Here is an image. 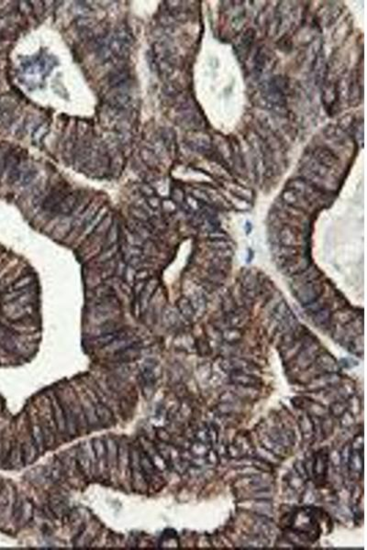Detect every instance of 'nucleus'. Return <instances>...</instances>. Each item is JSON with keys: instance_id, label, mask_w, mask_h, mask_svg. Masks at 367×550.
I'll use <instances>...</instances> for the list:
<instances>
[{"instance_id": "f257e3e1", "label": "nucleus", "mask_w": 367, "mask_h": 550, "mask_svg": "<svg viewBox=\"0 0 367 550\" xmlns=\"http://www.w3.org/2000/svg\"><path fill=\"white\" fill-rule=\"evenodd\" d=\"M289 527L297 536L308 541H315L321 534V525L315 511L311 508L296 511L291 517Z\"/></svg>"}, {"instance_id": "f03ea898", "label": "nucleus", "mask_w": 367, "mask_h": 550, "mask_svg": "<svg viewBox=\"0 0 367 550\" xmlns=\"http://www.w3.org/2000/svg\"><path fill=\"white\" fill-rule=\"evenodd\" d=\"M77 463L81 473L88 479H91L97 473V463L93 444L89 441L83 442L77 450Z\"/></svg>"}, {"instance_id": "7ed1b4c3", "label": "nucleus", "mask_w": 367, "mask_h": 550, "mask_svg": "<svg viewBox=\"0 0 367 550\" xmlns=\"http://www.w3.org/2000/svg\"><path fill=\"white\" fill-rule=\"evenodd\" d=\"M130 470V476L133 480V487L139 492H144L147 488V483L140 461V452L136 448H133L131 450Z\"/></svg>"}, {"instance_id": "20e7f679", "label": "nucleus", "mask_w": 367, "mask_h": 550, "mask_svg": "<svg viewBox=\"0 0 367 550\" xmlns=\"http://www.w3.org/2000/svg\"><path fill=\"white\" fill-rule=\"evenodd\" d=\"M294 293H295L296 299L301 305L307 306L318 300V298L321 296L322 286L321 284L316 283V280L312 281L311 283H308L306 285L301 286Z\"/></svg>"}, {"instance_id": "39448f33", "label": "nucleus", "mask_w": 367, "mask_h": 550, "mask_svg": "<svg viewBox=\"0 0 367 550\" xmlns=\"http://www.w3.org/2000/svg\"><path fill=\"white\" fill-rule=\"evenodd\" d=\"M93 448L95 451L96 463H97V473L101 478H106L107 473V449L106 444L100 438H95L93 440Z\"/></svg>"}, {"instance_id": "423d86ee", "label": "nucleus", "mask_w": 367, "mask_h": 550, "mask_svg": "<svg viewBox=\"0 0 367 550\" xmlns=\"http://www.w3.org/2000/svg\"><path fill=\"white\" fill-rule=\"evenodd\" d=\"M329 468V455L327 451L321 449L314 456L312 463V473L317 482H323L326 478Z\"/></svg>"}, {"instance_id": "0eeeda50", "label": "nucleus", "mask_w": 367, "mask_h": 550, "mask_svg": "<svg viewBox=\"0 0 367 550\" xmlns=\"http://www.w3.org/2000/svg\"><path fill=\"white\" fill-rule=\"evenodd\" d=\"M0 346L7 352L16 353L21 350V342L15 333L0 323Z\"/></svg>"}, {"instance_id": "6e6552de", "label": "nucleus", "mask_w": 367, "mask_h": 550, "mask_svg": "<svg viewBox=\"0 0 367 550\" xmlns=\"http://www.w3.org/2000/svg\"><path fill=\"white\" fill-rule=\"evenodd\" d=\"M51 402V412L54 419V422L56 425L57 432L62 435H67V423H66V416L64 408L62 406L60 400L57 397L56 394H52L50 398Z\"/></svg>"}, {"instance_id": "1a4fd4ad", "label": "nucleus", "mask_w": 367, "mask_h": 550, "mask_svg": "<svg viewBox=\"0 0 367 550\" xmlns=\"http://www.w3.org/2000/svg\"><path fill=\"white\" fill-rule=\"evenodd\" d=\"M79 399H80L79 402L81 403L83 412H84V415H85L86 419H87L88 428L96 429L98 427H100L101 425L99 423V420L97 418L95 404L90 400V398L88 397V395L85 392V394L79 396Z\"/></svg>"}, {"instance_id": "9d476101", "label": "nucleus", "mask_w": 367, "mask_h": 550, "mask_svg": "<svg viewBox=\"0 0 367 550\" xmlns=\"http://www.w3.org/2000/svg\"><path fill=\"white\" fill-rule=\"evenodd\" d=\"M105 444L107 449V475L110 479H112L117 470L118 447L115 440L111 438H107Z\"/></svg>"}, {"instance_id": "9b49d317", "label": "nucleus", "mask_w": 367, "mask_h": 550, "mask_svg": "<svg viewBox=\"0 0 367 550\" xmlns=\"http://www.w3.org/2000/svg\"><path fill=\"white\" fill-rule=\"evenodd\" d=\"M319 274H320L319 270H317L315 267L310 266L307 270H303L302 272L292 275L291 289L295 292L301 286L306 285L308 283H311L312 281L316 280L317 278L320 276Z\"/></svg>"}, {"instance_id": "f8f14e48", "label": "nucleus", "mask_w": 367, "mask_h": 550, "mask_svg": "<svg viewBox=\"0 0 367 550\" xmlns=\"http://www.w3.org/2000/svg\"><path fill=\"white\" fill-rule=\"evenodd\" d=\"M309 267H310V261L306 257H301V258L293 257L290 260H287L285 265L281 267V269L283 273L292 276V275L302 272L303 270H307Z\"/></svg>"}, {"instance_id": "ddd939ff", "label": "nucleus", "mask_w": 367, "mask_h": 550, "mask_svg": "<svg viewBox=\"0 0 367 550\" xmlns=\"http://www.w3.org/2000/svg\"><path fill=\"white\" fill-rule=\"evenodd\" d=\"M220 365L225 372H229L231 374L241 373V372L248 373L251 372L250 370H253L254 368L253 365L250 364V362L239 360V359H227L222 361Z\"/></svg>"}, {"instance_id": "4468645a", "label": "nucleus", "mask_w": 367, "mask_h": 550, "mask_svg": "<svg viewBox=\"0 0 367 550\" xmlns=\"http://www.w3.org/2000/svg\"><path fill=\"white\" fill-rule=\"evenodd\" d=\"M45 471L48 478L51 482H54L61 485L65 484V483L67 482V473L60 458H55L49 465V468L46 469Z\"/></svg>"}, {"instance_id": "2eb2a0df", "label": "nucleus", "mask_w": 367, "mask_h": 550, "mask_svg": "<svg viewBox=\"0 0 367 550\" xmlns=\"http://www.w3.org/2000/svg\"><path fill=\"white\" fill-rule=\"evenodd\" d=\"M40 419L37 417H31V434L32 439L35 444L36 448L39 454L43 453L45 449V441L43 437V432L41 428V422L39 423Z\"/></svg>"}, {"instance_id": "dca6fc26", "label": "nucleus", "mask_w": 367, "mask_h": 550, "mask_svg": "<svg viewBox=\"0 0 367 550\" xmlns=\"http://www.w3.org/2000/svg\"><path fill=\"white\" fill-rule=\"evenodd\" d=\"M157 286H158V281L156 280V279H149L146 282L143 292L141 293V295L138 298L141 312H143V311L147 309L150 300H151L152 296H153L154 292L156 290Z\"/></svg>"}, {"instance_id": "f3484780", "label": "nucleus", "mask_w": 367, "mask_h": 550, "mask_svg": "<svg viewBox=\"0 0 367 550\" xmlns=\"http://www.w3.org/2000/svg\"><path fill=\"white\" fill-rule=\"evenodd\" d=\"M296 250L291 246L275 245L273 248V254L275 260L278 261V266H284L286 261L296 256Z\"/></svg>"}, {"instance_id": "a211bd4d", "label": "nucleus", "mask_w": 367, "mask_h": 550, "mask_svg": "<svg viewBox=\"0 0 367 550\" xmlns=\"http://www.w3.org/2000/svg\"><path fill=\"white\" fill-rule=\"evenodd\" d=\"M130 457L131 451L128 448L127 444L121 443L118 447V456H117V470L125 477V474L130 470Z\"/></svg>"}, {"instance_id": "6ab92c4d", "label": "nucleus", "mask_w": 367, "mask_h": 550, "mask_svg": "<svg viewBox=\"0 0 367 550\" xmlns=\"http://www.w3.org/2000/svg\"><path fill=\"white\" fill-rule=\"evenodd\" d=\"M78 204V195L75 193L68 194L62 200L61 203L58 205L55 212L58 214L67 215L71 214L72 212L76 209Z\"/></svg>"}, {"instance_id": "aec40b11", "label": "nucleus", "mask_w": 367, "mask_h": 550, "mask_svg": "<svg viewBox=\"0 0 367 550\" xmlns=\"http://www.w3.org/2000/svg\"><path fill=\"white\" fill-rule=\"evenodd\" d=\"M128 229L141 237L143 240H147L152 237V229L147 223H142L135 219H131L128 223Z\"/></svg>"}, {"instance_id": "412c9836", "label": "nucleus", "mask_w": 367, "mask_h": 550, "mask_svg": "<svg viewBox=\"0 0 367 550\" xmlns=\"http://www.w3.org/2000/svg\"><path fill=\"white\" fill-rule=\"evenodd\" d=\"M21 448H22V458H23V464L28 465V464H31L35 460L37 455L39 454L37 448L35 447V444L34 441L32 439V437H30V438L28 440H25L22 445H21Z\"/></svg>"}, {"instance_id": "4be33fe9", "label": "nucleus", "mask_w": 367, "mask_h": 550, "mask_svg": "<svg viewBox=\"0 0 367 550\" xmlns=\"http://www.w3.org/2000/svg\"><path fill=\"white\" fill-rule=\"evenodd\" d=\"M140 354H141V349L140 347L137 346V344H135L133 346L129 347L127 349L123 350L121 352L113 354V356L117 362H133L134 360H136L140 356Z\"/></svg>"}, {"instance_id": "5701e85b", "label": "nucleus", "mask_w": 367, "mask_h": 550, "mask_svg": "<svg viewBox=\"0 0 367 550\" xmlns=\"http://www.w3.org/2000/svg\"><path fill=\"white\" fill-rule=\"evenodd\" d=\"M124 333H125V331H119V330L102 333L93 340V345L96 347H100V348H105L107 345H109L110 343H112L114 340H116L119 336H123Z\"/></svg>"}, {"instance_id": "b1692460", "label": "nucleus", "mask_w": 367, "mask_h": 550, "mask_svg": "<svg viewBox=\"0 0 367 550\" xmlns=\"http://www.w3.org/2000/svg\"><path fill=\"white\" fill-rule=\"evenodd\" d=\"M49 504H50V508H51L52 514L58 518L64 517L65 515H67V510H68L67 509V503L59 495L51 496V498H50Z\"/></svg>"}, {"instance_id": "393cba45", "label": "nucleus", "mask_w": 367, "mask_h": 550, "mask_svg": "<svg viewBox=\"0 0 367 550\" xmlns=\"http://www.w3.org/2000/svg\"><path fill=\"white\" fill-rule=\"evenodd\" d=\"M362 452V449L360 451L359 449L355 450V449H352L351 452L348 456V460H349V468L351 470L353 471H356V472H360V469H362V466H363V459H362V454L360 453Z\"/></svg>"}, {"instance_id": "a878e982", "label": "nucleus", "mask_w": 367, "mask_h": 550, "mask_svg": "<svg viewBox=\"0 0 367 550\" xmlns=\"http://www.w3.org/2000/svg\"><path fill=\"white\" fill-rule=\"evenodd\" d=\"M119 227L117 223L113 222L109 229L107 230L106 239L104 242V249H107L109 247H112L114 245L117 244V241L119 240Z\"/></svg>"}, {"instance_id": "bb28decb", "label": "nucleus", "mask_w": 367, "mask_h": 550, "mask_svg": "<svg viewBox=\"0 0 367 550\" xmlns=\"http://www.w3.org/2000/svg\"><path fill=\"white\" fill-rule=\"evenodd\" d=\"M311 314L315 324L319 326H326L328 322L331 319V312L329 310V308L324 307L323 306L316 311L312 312Z\"/></svg>"}, {"instance_id": "cd10ccee", "label": "nucleus", "mask_w": 367, "mask_h": 550, "mask_svg": "<svg viewBox=\"0 0 367 550\" xmlns=\"http://www.w3.org/2000/svg\"><path fill=\"white\" fill-rule=\"evenodd\" d=\"M117 267V260L114 259L100 264V278L103 280L110 279L116 273Z\"/></svg>"}, {"instance_id": "c85d7f7f", "label": "nucleus", "mask_w": 367, "mask_h": 550, "mask_svg": "<svg viewBox=\"0 0 367 550\" xmlns=\"http://www.w3.org/2000/svg\"><path fill=\"white\" fill-rule=\"evenodd\" d=\"M119 251V246L116 244L112 246V247H109L107 249H104L102 252L100 254L97 255L95 259V262H97V264H102L106 261L112 260L115 258V256L118 253Z\"/></svg>"}, {"instance_id": "c756f323", "label": "nucleus", "mask_w": 367, "mask_h": 550, "mask_svg": "<svg viewBox=\"0 0 367 550\" xmlns=\"http://www.w3.org/2000/svg\"><path fill=\"white\" fill-rule=\"evenodd\" d=\"M177 306H178V309L181 314L185 316L187 319H192L195 316L194 307L192 306V303L191 301L186 298V297H181L177 302Z\"/></svg>"}, {"instance_id": "7c9ffc66", "label": "nucleus", "mask_w": 367, "mask_h": 550, "mask_svg": "<svg viewBox=\"0 0 367 550\" xmlns=\"http://www.w3.org/2000/svg\"><path fill=\"white\" fill-rule=\"evenodd\" d=\"M231 379L234 381L235 383H238L240 385H247V386H254V385H257L258 383V380L256 379V377L248 374L246 372H241V373H235L231 375Z\"/></svg>"}, {"instance_id": "2f4dec72", "label": "nucleus", "mask_w": 367, "mask_h": 550, "mask_svg": "<svg viewBox=\"0 0 367 550\" xmlns=\"http://www.w3.org/2000/svg\"><path fill=\"white\" fill-rule=\"evenodd\" d=\"M93 295L97 298V300H99V299H104L111 296H116V293L112 286L107 284H102L97 286L93 290Z\"/></svg>"}, {"instance_id": "473e14b6", "label": "nucleus", "mask_w": 367, "mask_h": 550, "mask_svg": "<svg viewBox=\"0 0 367 550\" xmlns=\"http://www.w3.org/2000/svg\"><path fill=\"white\" fill-rule=\"evenodd\" d=\"M105 217H106V210H101L99 212H97L96 215L94 216V218L85 226V229H84L83 234L86 235V236L93 234L95 229H97V226L102 221V219Z\"/></svg>"}, {"instance_id": "72a5a7b5", "label": "nucleus", "mask_w": 367, "mask_h": 550, "mask_svg": "<svg viewBox=\"0 0 367 550\" xmlns=\"http://www.w3.org/2000/svg\"><path fill=\"white\" fill-rule=\"evenodd\" d=\"M34 280H35V278L33 277V275L23 276V277H21V279L16 281L15 283L11 286V288L9 289V291L23 290V289L31 288L32 284L34 283Z\"/></svg>"}, {"instance_id": "f704fd0d", "label": "nucleus", "mask_w": 367, "mask_h": 550, "mask_svg": "<svg viewBox=\"0 0 367 550\" xmlns=\"http://www.w3.org/2000/svg\"><path fill=\"white\" fill-rule=\"evenodd\" d=\"M123 238L125 240V243L132 245V246H135V247L143 248V245L145 243V240H143L141 237H139L138 235L132 232L130 229H127L124 230Z\"/></svg>"}, {"instance_id": "c9c22d12", "label": "nucleus", "mask_w": 367, "mask_h": 550, "mask_svg": "<svg viewBox=\"0 0 367 550\" xmlns=\"http://www.w3.org/2000/svg\"><path fill=\"white\" fill-rule=\"evenodd\" d=\"M279 241L281 245L294 247V244L296 243V236L292 232V230L286 228L281 230L280 234H279Z\"/></svg>"}, {"instance_id": "e433bc0d", "label": "nucleus", "mask_w": 367, "mask_h": 550, "mask_svg": "<svg viewBox=\"0 0 367 550\" xmlns=\"http://www.w3.org/2000/svg\"><path fill=\"white\" fill-rule=\"evenodd\" d=\"M291 312L288 308V306L286 305L285 302H282L280 304H278V306L275 307L274 313H273V317L275 321H277L278 323L280 321L283 320L286 316H288L290 314Z\"/></svg>"}, {"instance_id": "4c0bfd02", "label": "nucleus", "mask_w": 367, "mask_h": 550, "mask_svg": "<svg viewBox=\"0 0 367 550\" xmlns=\"http://www.w3.org/2000/svg\"><path fill=\"white\" fill-rule=\"evenodd\" d=\"M131 215L133 216V219L140 221L142 223H150V217L148 212L144 209L140 208H133L131 209Z\"/></svg>"}, {"instance_id": "58836bf2", "label": "nucleus", "mask_w": 367, "mask_h": 550, "mask_svg": "<svg viewBox=\"0 0 367 550\" xmlns=\"http://www.w3.org/2000/svg\"><path fill=\"white\" fill-rule=\"evenodd\" d=\"M240 336H241L240 332L233 327H228L223 332V337L225 340L228 342L237 341L240 339Z\"/></svg>"}, {"instance_id": "ea45409f", "label": "nucleus", "mask_w": 367, "mask_h": 550, "mask_svg": "<svg viewBox=\"0 0 367 550\" xmlns=\"http://www.w3.org/2000/svg\"><path fill=\"white\" fill-rule=\"evenodd\" d=\"M135 273H136V269L133 268V266L128 265L127 267L125 268V270L123 272V277H124L125 283L127 284L128 286H133V285H134Z\"/></svg>"}, {"instance_id": "a19ab883", "label": "nucleus", "mask_w": 367, "mask_h": 550, "mask_svg": "<svg viewBox=\"0 0 367 550\" xmlns=\"http://www.w3.org/2000/svg\"><path fill=\"white\" fill-rule=\"evenodd\" d=\"M150 279V271L147 269L136 270L135 282H147Z\"/></svg>"}, {"instance_id": "79ce46f5", "label": "nucleus", "mask_w": 367, "mask_h": 550, "mask_svg": "<svg viewBox=\"0 0 367 550\" xmlns=\"http://www.w3.org/2000/svg\"><path fill=\"white\" fill-rule=\"evenodd\" d=\"M148 204L151 209L156 210V209H158L159 208H160V201H159V199L157 198V197L151 196V197H149L148 199Z\"/></svg>"}, {"instance_id": "37998d69", "label": "nucleus", "mask_w": 367, "mask_h": 550, "mask_svg": "<svg viewBox=\"0 0 367 550\" xmlns=\"http://www.w3.org/2000/svg\"><path fill=\"white\" fill-rule=\"evenodd\" d=\"M142 193L145 194V195H147L149 197H151V196H153V189L150 188L149 186H143V187H142Z\"/></svg>"}]
</instances>
